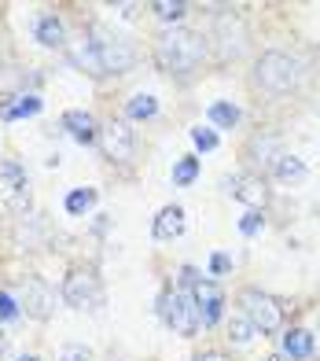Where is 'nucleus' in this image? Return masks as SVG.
Wrapping results in <instances>:
<instances>
[{"mask_svg": "<svg viewBox=\"0 0 320 361\" xmlns=\"http://www.w3.org/2000/svg\"><path fill=\"white\" fill-rule=\"evenodd\" d=\"M155 59L169 74H191L206 59V41L196 30H169V34L158 37Z\"/></svg>", "mask_w": 320, "mask_h": 361, "instance_id": "obj_1", "label": "nucleus"}, {"mask_svg": "<svg viewBox=\"0 0 320 361\" xmlns=\"http://www.w3.org/2000/svg\"><path fill=\"white\" fill-rule=\"evenodd\" d=\"M89 41H92V48H96V56H100V63H103L107 74H125V71H133L136 52L129 48V41H122V37L115 34V30H107V26L96 23V26L89 30Z\"/></svg>", "mask_w": 320, "mask_h": 361, "instance_id": "obj_2", "label": "nucleus"}, {"mask_svg": "<svg viewBox=\"0 0 320 361\" xmlns=\"http://www.w3.org/2000/svg\"><path fill=\"white\" fill-rule=\"evenodd\" d=\"M158 314H162V321L177 336H196V328H199V306H196V299H191L184 288L166 291L162 299H158Z\"/></svg>", "mask_w": 320, "mask_h": 361, "instance_id": "obj_3", "label": "nucleus"}, {"mask_svg": "<svg viewBox=\"0 0 320 361\" xmlns=\"http://www.w3.org/2000/svg\"><path fill=\"white\" fill-rule=\"evenodd\" d=\"M302 78V67L295 56L287 52H265L258 59V81L269 89V92H291Z\"/></svg>", "mask_w": 320, "mask_h": 361, "instance_id": "obj_4", "label": "nucleus"}, {"mask_svg": "<svg viewBox=\"0 0 320 361\" xmlns=\"http://www.w3.org/2000/svg\"><path fill=\"white\" fill-rule=\"evenodd\" d=\"M239 306H243V317H250V324L258 328V332H276L283 324V306L265 291H254V288L243 291L239 295Z\"/></svg>", "mask_w": 320, "mask_h": 361, "instance_id": "obj_5", "label": "nucleus"}, {"mask_svg": "<svg viewBox=\"0 0 320 361\" xmlns=\"http://www.w3.org/2000/svg\"><path fill=\"white\" fill-rule=\"evenodd\" d=\"M63 299L74 310H92L103 302V284L92 269H70L67 281H63Z\"/></svg>", "mask_w": 320, "mask_h": 361, "instance_id": "obj_6", "label": "nucleus"}, {"mask_svg": "<svg viewBox=\"0 0 320 361\" xmlns=\"http://www.w3.org/2000/svg\"><path fill=\"white\" fill-rule=\"evenodd\" d=\"M23 306H26L30 317L48 321V317H52V310H56V291L48 288L41 276H26V281H23Z\"/></svg>", "mask_w": 320, "mask_h": 361, "instance_id": "obj_7", "label": "nucleus"}, {"mask_svg": "<svg viewBox=\"0 0 320 361\" xmlns=\"http://www.w3.org/2000/svg\"><path fill=\"white\" fill-rule=\"evenodd\" d=\"M103 152H107V159H115V162H129L133 152H136L133 126L129 122H110L103 129Z\"/></svg>", "mask_w": 320, "mask_h": 361, "instance_id": "obj_8", "label": "nucleus"}, {"mask_svg": "<svg viewBox=\"0 0 320 361\" xmlns=\"http://www.w3.org/2000/svg\"><path fill=\"white\" fill-rule=\"evenodd\" d=\"M191 299H196V306H199V321H203V324H214V321H221L225 291H221L214 281H199L196 288H191Z\"/></svg>", "mask_w": 320, "mask_h": 361, "instance_id": "obj_9", "label": "nucleus"}, {"mask_svg": "<svg viewBox=\"0 0 320 361\" xmlns=\"http://www.w3.org/2000/svg\"><path fill=\"white\" fill-rule=\"evenodd\" d=\"M229 185V192L236 195V200H243L247 207H265L269 203V188H265V180L262 177H254V173H236V177H229L225 180Z\"/></svg>", "mask_w": 320, "mask_h": 361, "instance_id": "obj_10", "label": "nucleus"}, {"mask_svg": "<svg viewBox=\"0 0 320 361\" xmlns=\"http://www.w3.org/2000/svg\"><path fill=\"white\" fill-rule=\"evenodd\" d=\"M184 233V207H162L158 210V218H155V236L158 240H177Z\"/></svg>", "mask_w": 320, "mask_h": 361, "instance_id": "obj_11", "label": "nucleus"}, {"mask_svg": "<svg viewBox=\"0 0 320 361\" xmlns=\"http://www.w3.org/2000/svg\"><path fill=\"white\" fill-rule=\"evenodd\" d=\"M63 129L77 140V144H92L96 140V118L85 111H67L63 114Z\"/></svg>", "mask_w": 320, "mask_h": 361, "instance_id": "obj_12", "label": "nucleus"}, {"mask_svg": "<svg viewBox=\"0 0 320 361\" xmlns=\"http://www.w3.org/2000/svg\"><path fill=\"white\" fill-rule=\"evenodd\" d=\"M70 59H74L82 71H89L92 78H103V74H107L103 63H100V56H96V48H92V41H85V37L70 48Z\"/></svg>", "mask_w": 320, "mask_h": 361, "instance_id": "obj_13", "label": "nucleus"}, {"mask_svg": "<svg viewBox=\"0 0 320 361\" xmlns=\"http://www.w3.org/2000/svg\"><path fill=\"white\" fill-rule=\"evenodd\" d=\"M37 111H41V100L34 92H26V96H15V100L0 104V118L15 122V118H26V114H37Z\"/></svg>", "mask_w": 320, "mask_h": 361, "instance_id": "obj_14", "label": "nucleus"}, {"mask_svg": "<svg viewBox=\"0 0 320 361\" xmlns=\"http://www.w3.org/2000/svg\"><path fill=\"white\" fill-rule=\"evenodd\" d=\"M283 354L295 357V361L309 357L313 354V332H306V328H291V332L283 336Z\"/></svg>", "mask_w": 320, "mask_h": 361, "instance_id": "obj_15", "label": "nucleus"}, {"mask_svg": "<svg viewBox=\"0 0 320 361\" xmlns=\"http://www.w3.org/2000/svg\"><path fill=\"white\" fill-rule=\"evenodd\" d=\"M37 41L44 48H59L63 44V23L56 19V15H44V19L37 23Z\"/></svg>", "mask_w": 320, "mask_h": 361, "instance_id": "obj_16", "label": "nucleus"}, {"mask_svg": "<svg viewBox=\"0 0 320 361\" xmlns=\"http://www.w3.org/2000/svg\"><path fill=\"white\" fill-rule=\"evenodd\" d=\"M254 332H258V328H254L250 317H243V314H236V317L229 321V339L236 343V347H247V343L254 339Z\"/></svg>", "mask_w": 320, "mask_h": 361, "instance_id": "obj_17", "label": "nucleus"}, {"mask_svg": "<svg viewBox=\"0 0 320 361\" xmlns=\"http://www.w3.org/2000/svg\"><path fill=\"white\" fill-rule=\"evenodd\" d=\"M210 122H214V126H221V129H232V126L239 122V107H236V104H229V100L210 104Z\"/></svg>", "mask_w": 320, "mask_h": 361, "instance_id": "obj_18", "label": "nucleus"}, {"mask_svg": "<svg viewBox=\"0 0 320 361\" xmlns=\"http://www.w3.org/2000/svg\"><path fill=\"white\" fill-rule=\"evenodd\" d=\"M276 177L280 180H302L306 177V162L295 155H276Z\"/></svg>", "mask_w": 320, "mask_h": 361, "instance_id": "obj_19", "label": "nucleus"}, {"mask_svg": "<svg viewBox=\"0 0 320 361\" xmlns=\"http://www.w3.org/2000/svg\"><path fill=\"white\" fill-rule=\"evenodd\" d=\"M151 11H155L162 23H177V19H184L188 4H184V0H173V4H169V0H155V4H151Z\"/></svg>", "mask_w": 320, "mask_h": 361, "instance_id": "obj_20", "label": "nucleus"}, {"mask_svg": "<svg viewBox=\"0 0 320 361\" xmlns=\"http://www.w3.org/2000/svg\"><path fill=\"white\" fill-rule=\"evenodd\" d=\"M155 111H158V100L155 96H148V92H140V96H133L129 100V118H155Z\"/></svg>", "mask_w": 320, "mask_h": 361, "instance_id": "obj_21", "label": "nucleus"}, {"mask_svg": "<svg viewBox=\"0 0 320 361\" xmlns=\"http://www.w3.org/2000/svg\"><path fill=\"white\" fill-rule=\"evenodd\" d=\"M196 177H199V159H191V155L177 159V166H173V185H191Z\"/></svg>", "mask_w": 320, "mask_h": 361, "instance_id": "obj_22", "label": "nucleus"}, {"mask_svg": "<svg viewBox=\"0 0 320 361\" xmlns=\"http://www.w3.org/2000/svg\"><path fill=\"white\" fill-rule=\"evenodd\" d=\"M0 180H4L11 192H19V188H26V170L19 162H0Z\"/></svg>", "mask_w": 320, "mask_h": 361, "instance_id": "obj_23", "label": "nucleus"}, {"mask_svg": "<svg viewBox=\"0 0 320 361\" xmlns=\"http://www.w3.org/2000/svg\"><path fill=\"white\" fill-rule=\"evenodd\" d=\"M92 203H96V192L92 188H74L67 195V210H70V214H85Z\"/></svg>", "mask_w": 320, "mask_h": 361, "instance_id": "obj_24", "label": "nucleus"}, {"mask_svg": "<svg viewBox=\"0 0 320 361\" xmlns=\"http://www.w3.org/2000/svg\"><path fill=\"white\" fill-rule=\"evenodd\" d=\"M191 140H196V147H199V152H214V147H217V133H214V129H191Z\"/></svg>", "mask_w": 320, "mask_h": 361, "instance_id": "obj_25", "label": "nucleus"}, {"mask_svg": "<svg viewBox=\"0 0 320 361\" xmlns=\"http://www.w3.org/2000/svg\"><path fill=\"white\" fill-rule=\"evenodd\" d=\"M59 361H92V350L77 347V343H67V347L59 350Z\"/></svg>", "mask_w": 320, "mask_h": 361, "instance_id": "obj_26", "label": "nucleus"}, {"mask_svg": "<svg viewBox=\"0 0 320 361\" xmlns=\"http://www.w3.org/2000/svg\"><path fill=\"white\" fill-rule=\"evenodd\" d=\"M262 225H265V218L258 214V210H250V214H243V221H239V233H243V236H254Z\"/></svg>", "mask_w": 320, "mask_h": 361, "instance_id": "obj_27", "label": "nucleus"}, {"mask_svg": "<svg viewBox=\"0 0 320 361\" xmlns=\"http://www.w3.org/2000/svg\"><path fill=\"white\" fill-rule=\"evenodd\" d=\"M15 317H19V302L8 291H0V321H15Z\"/></svg>", "mask_w": 320, "mask_h": 361, "instance_id": "obj_28", "label": "nucleus"}, {"mask_svg": "<svg viewBox=\"0 0 320 361\" xmlns=\"http://www.w3.org/2000/svg\"><path fill=\"white\" fill-rule=\"evenodd\" d=\"M232 269V258L229 255H214L210 258V273H229Z\"/></svg>", "mask_w": 320, "mask_h": 361, "instance_id": "obj_29", "label": "nucleus"}, {"mask_svg": "<svg viewBox=\"0 0 320 361\" xmlns=\"http://www.w3.org/2000/svg\"><path fill=\"white\" fill-rule=\"evenodd\" d=\"M0 361H11V347H8L4 336H0Z\"/></svg>", "mask_w": 320, "mask_h": 361, "instance_id": "obj_30", "label": "nucleus"}, {"mask_svg": "<svg viewBox=\"0 0 320 361\" xmlns=\"http://www.w3.org/2000/svg\"><path fill=\"white\" fill-rule=\"evenodd\" d=\"M196 361H229V357H225V354H199Z\"/></svg>", "mask_w": 320, "mask_h": 361, "instance_id": "obj_31", "label": "nucleus"}, {"mask_svg": "<svg viewBox=\"0 0 320 361\" xmlns=\"http://www.w3.org/2000/svg\"><path fill=\"white\" fill-rule=\"evenodd\" d=\"M19 361H41V357H19Z\"/></svg>", "mask_w": 320, "mask_h": 361, "instance_id": "obj_32", "label": "nucleus"}, {"mask_svg": "<svg viewBox=\"0 0 320 361\" xmlns=\"http://www.w3.org/2000/svg\"><path fill=\"white\" fill-rule=\"evenodd\" d=\"M316 63H320V48H316Z\"/></svg>", "mask_w": 320, "mask_h": 361, "instance_id": "obj_33", "label": "nucleus"}]
</instances>
